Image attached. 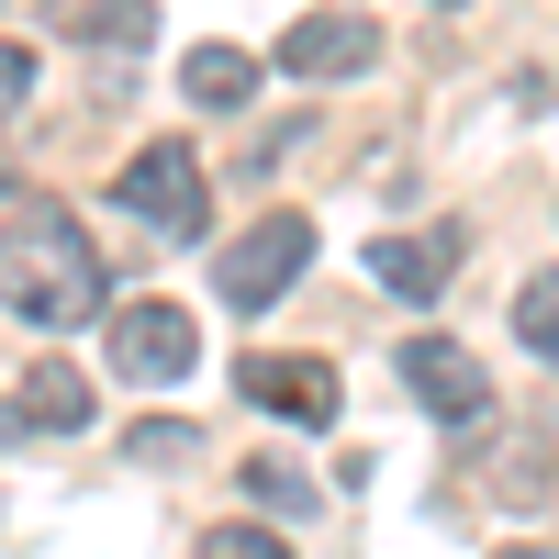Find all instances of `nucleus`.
Instances as JSON below:
<instances>
[{"label":"nucleus","instance_id":"nucleus-1","mask_svg":"<svg viewBox=\"0 0 559 559\" xmlns=\"http://www.w3.org/2000/svg\"><path fill=\"white\" fill-rule=\"evenodd\" d=\"M102 292H112V269L90 247V224H68L57 202L0 213V313H23L34 336H68V324H90Z\"/></svg>","mask_w":559,"mask_h":559},{"label":"nucleus","instance_id":"nucleus-2","mask_svg":"<svg viewBox=\"0 0 559 559\" xmlns=\"http://www.w3.org/2000/svg\"><path fill=\"white\" fill-rule=\"evenodd\" d=\"M313 269V213H258L236 247H213V302H236V313H269L292 280Z\"/></svg>","mask_w":559,"mask_h":559},{"label":"nucleus","instance_id":"nucleus-3","mask_svg":"<svg viewBox=\"0 0 559 559\" xmlns=\"http://www.w3.org/2000/svg\"><path fill=\"white\" fill-rule=\"evenodd\" d=\"M112 213L157 224V236H202V213H213V179H202V157L179 146V134H157V146H134V157L112 168Z\"/></svg>","mask_w":559,"mask_h":559},{"label":"nucleus","instance_id":"nucleus-4","mask_svg":"<svg viewBox=\"0 0 559 559\" xmlns=\"http://www.w3.org/2000/svg\"><path fill=\"white\" fill-rule=\"evenodd\" d=\"M112 369L123 381H146V392H179L202 369V324L179 313V302H123L112 313Z\"/></svg>","mask_w":559,"mask_h":559},{"label":"nucleus","instance_id":"nucleus-5","mask_svg":"<svg viewBox=\"0 0 559 559\" xmlns=\"http://www.w3.org/2000/svg\"><path fill=\"white\" fill-rule=\"evenodd\" d=\"M403 381H414L426 414H448V426H481L492 414V381H481V358L459 336H403Z\"/></svg>","mask_w":559,"mask_h":559},{"label":"nucleus","instance_id":"nucleus-6","mask_svg":"<svg viewBox=\"0 0 559 559\" xmlns=\"http://www.w3.org/2000/svg\"><path fill=\"white\" fill-rule=\"evenodd\" d=\"M236 392L258 403V414H280V426H336V369H324V358H247L236 369Z\"/></svg>","mask_w":559,"mask_h":559},{"label":"nucleus","instance_id":"nucleus-7","mask_svg":"<svg viewBox=\"0 0 559 559\" xmlns=\"http://www.w3.org/2000/svg\"><path fill=\"white\" fill-rule=\"evenodd\" d=\"M280 68H292V79H358V68H369V23H347V12H302L292 34H280Z\"/></svg>","mask_w":559,"mask_h":559},{"label":"nucleus","instance_id":"nucleus-8","mask_svg":"<svg viewBox=\"0 0 559 559\" xmlns=\"http://www.w3.org/2000/svg\"><path fill=\"white\" fill-rule=\"evenodd\" d=\"M448 269H459V236H381V247H369V280L403 292V302H437Z\"/></svg>","mask_w":559,"mask_h":559},{"label":"nucleus","instance_id":"nucleus-9","mask_svg":"<svg viewBox=\"0 0 559 559\" xmlns=\"http://www.w3.org/2000/svg\"><path fill=\"white\" fill-rule=\"evenodd\" d=\"M179 90H191L202 112H236L258 90V57H247V45H191V57H179Z\"/></svg>","mask_w":559,"mask_h":559},{"label":"nucleus","instance_id":"nucleus-10","mask_svg":"<svg viewBox=\"0 0 559 559\" xmlns=\"http://www.w3.org/2000/svg\"><path fill=\"white\" fill-rule=\"evenodd\" d=\"M23 426H45V437L90 426V381H79L68 358H34V369H23Z\"/></svg>","mask_w":559,"mask_h":559},{"label":"nucleus","instance_id":"nucleus-11","mask_svg":"<svg viewBox=\"0 0 559 559\" xmlns=\"http://www.w3.org/2000/svg\"><path fill=\"white\" fill-rule=\"evenodd\" d=\"M236 481L258 492V515H313V503H324V481H313V471H292V459H247Z\"/></svg>","mask_w":559,"mask_h":559},{"label":"nucleus","instance_id":"nucleus-12","mask_svg":"<svg viewBox=\"0 0 559 559\" xmlns=\"http://www.w3.org/2000/svg\"><path fill=\"white\" fill-rule=\"evenodd\" d=\"M515 336L559 369V280H526V292H515Z\"/></svg>","mask_w":559,"mask_h":559},{"label":"nucleus","instance_id":"nucleus-13","mask_svg":"<svg viewBox=\"0 0 559 559\" xmlns=\"http://www.w3.org/2000/svg\"><path fill=\"white\" fill-rule=\"evenodd\" d=\"M191 559H292V548H280V526H202Z\"/></svg>","mask_w":559,"mask_h":559},{"label":"nucleus","instance_id":"nucleus-14","mask_svg":"<svg viewBox=\"0 0 559 559\" xmlns=\"http://www.w3.org/2000/svg\"><path fill=\"white\" fill-rule=\"evenodd\" d=\"M146 34V0H102V45H134Z\"/></svg>","mask_w":559,"mask_h":559},{"label":"nucleus","instance_id":"nucleus-15","mask_svg":"<svg viewBox=\"0 0 559 559\" xmlns=\"http://www.w3.org/2000/svg\"><path fill=\"white\" fill-rule=\"evenodd\" d=\"M23 90H34V57H23V45H0V112H12Z\"/></svg>","mask_w":559,"mask_h":559},{"label":"nucleus","instance_id":"nucleus-16","mask_svg":"<svg viewBox=\"0 0 559 559\" xmlns=\"http://www.w3.org/2000/svg\"><path fill=\"white\" fill-rule=\"evenodd\" d=\"M12 437H23V403H0V448H12Z\"/></svg>","mask_w":559,"mask_h":559},{"label":"nucleus","instance_id":"nucleus-17","mask_svg":"<svg viewBox=\"0 0 559 559\" xmlns=\"http://www.w3.org/2000/svg\"><path fill=\"white\" fill-rule=\"evenodd\" d=\"M503 559H559V548H503Z\"/></svg>","mask_w":559,"mask_h":559}]
</instances>
